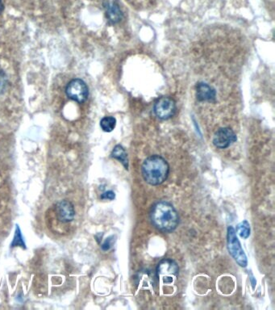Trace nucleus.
Listing matches in <instances>:
<instances>
[{
  "label": "nucleus",
  "mask_w": 275,
  "mask_h": 310,
  "mask_svg": "<svg viewBox=\"0 0 275 310\" xmlns=\"http://www.w3.org/2000/svg\"><path fill=\"white\" fill-rule=\"evenodd\" d=\"M150 219L158 230L165 233L174 231L179 223L178 212L167 201H160L152 206Z\"/></svg>",
  "instance_id": "f257e3e1"
},
{
  "label": "nucleus",
  "mask_w": 275,
  "mask_h": 310,
  "mask_svg": "<svg viewBox=\"0 0 275 310\" xmlns=\"http://www.w3.org/2000/svg\"><path fill=\"white\" fill-rule=\"evenodd\" d=\"M144 180L148 184L157 186L164 183L170 172V166L166 159L159 155L147 158L141 167Z\"/></svg>",
  "instance_id": "f03ea898"
},
{
  "label": "nucleus",
  "mask_w": 275,
  "mask_h": 310,
  "mask_svg": "<svg viewBox=\"0 0 275 310\" xmlns=\"http://www.w3.org/2000/svg\"><path fill=\"white\" fill-rule=\"evenodd\" d=\"M227 238H228L227 240H228V249L229 254L240 267H247L248 264L247 257L241 248L238 238L236 237V230L232 226L228 228Z\"/></svg>",
  "instance_id": "7ed1b4c3"
},
{
  "label": "nucleus",
  "mask_w": 275,
  "mask_h": 310,
  "mask_svg": "<svg viewBox=\"0 0 275 310\" xmlns=\"http://www.w3.org/2000/svg\"><path fill=\"white\" fill-rule=\"evenodd\" d=\"M178 264L170 259H165L158 263L157 275L158 280L165 284H172L177 279L178 275Z\"/></svg>",
  "instance_id": "20e7f679"
},
{
  "label": "nucleus",
  "mask_w": 275,
  "mask_h": 310,
  "mask_svg": "<svg viewBox=\"0 0 275 310\" xmlns=\"http://www.w3.org/2000/svg\"><path fill=\"white\" fill-rule=\"evenodd\" d=\"M67 97L79 104H82L87 100L89 89L87 85L80 79H73L67 84L66 88Z\"/></svg>",
  "instance_id": "39448f33"
},
{
  "label": "nucleus",
  "mask_w": 275,
  "mask_h": 310,
  "mask_svg": "<svg viewBox=\"0 0 275 310\" xmlns=\"http://www.w3.org/2000/svg\"><path fill=\"white\" fill-rule=\"evenodd\" d=\"M177 110L176 103L169 97H162L158 99L154 106V112L160 120H168L174 116Z\"/></svg>",
  "instance_id": "423d86ee"
},
{
  "label": "nucleus",
  "mask_w": 275,
  "mask_h": 310,
  "mask_svg": "<svg viewBox=\"0 0 275 310\" xmlns=\"http://www.w3.org/2000/svg\"><path fill=\"white\" fill-rule=\"evenodd\" d=\"M237 138L234 131L230 128L224 127L219 129L213 137L212 142L219 149H226L236 142Z\"/></svg>",
  "instance_id": "0eeeda50"
},
{
  "label": "nucleus",
  "mask_w": 275,
  "mask_h": 310,
  "mask_svg": "<svg viewBox=\"0 0 275 310\" xmlns=\"http://www.w3.org/2000/svg\"><path fill=\"white\" fill-rule=\"evenodd\" d=\"M55 213L59 222L69 223L74 220L75 210L72 203L68 200H62L55 205Z\"/></svg>",
  "instance_id": "6e6552de"
},
{
  "label": "nucleus",
  "mask_w": 275,
  "mask_h": 310,
  "mask_svg": "<svg viewBox=\"0 0 275 310\" xmlns=\"http://www.w3.org/2000/svg\"><path fill=\"white\" fill-rule=\"evenodd\" d=\"M217 92L212 86L205 83H199L196 86V97L199 101L211 102L216 100Z\"/></svg>",
  "instance_id": "1a4fd4ad"
},
{
  "label": "nucleus",
  "mask_w": 275,
  "mask_h": 310,
  "mask_svg": "<svg viewBox=\"0 0 275 310\" xmlns=\"http://www.w3.org/2000/svg\"><path fill=\"white\" fill-rule=\"evenodd\" d=\"M107 16L111 23L116 24L120 21L123 17V14L118 5L115 4H110L107 6Z\"/></svg>",
  "instance_id": "9d476101"
},
{
  "label": "nucleus",
  "mask_w": 275,
  "mask_h": 310,
  "mask_svg": "<svg viewBox=\"0 0 275 310\" xmlns=\"http://www.w3.org/2000/svg\"><path fill=\"white\" fill-rule=\"evenodd\" d=\"M111 157L117 159L118 161L120 162V163L123 164L124 167H125V169H129V159H128V154L122 145H115L113 150L111 152Z\"/></svg>",
  "instance_id": "9b49d317"
},
{
  "label": "nucleus",
  "mask_w": 275,
  "mask_h": 310,
  "mask_svg": "<svg viewBox=\"0 0 275 310\" xmlns=\"http://www.w3.org/2000/svg\"><path fill=\"white\" fill-rule=\"evenodd\" d=\"M139 284L141 285L142 289H148L149 287H154L155 284V275H152L150 271H144L143 272L139 273Z\"/></svg>",
  "instance_id": "f8f14e48"
},
{
  "label": "nucleus",
  "mask_w": 275,
  "mask_h": 310,
  "mask_svg": "<svg viewBox=\"0 0 275 310\" xmlns=\"http://www.w3.org/2000/svg\"><path fill=\"white\" fill-rule=\"evenodd\" d=\"M115 126H116V120L113 116H105L100 121V127L107 133L113 131Z\"/></svg>",
  "instance_id": "ddd939ff"
},
{
  "label": "nucleus",
  "mask_w": 275,
  "mask_h": 310,
  "mask_svg": "<svg viewBox=\"0 0 275 310\" xmlns=\"http://www.w3.org/2000/svg\"><path fill=\"white\" fill-rule=\"evenodd\" d=\"M236 233L239 234L240 238H244V239L248 238L250 235V223L247 221H243L239 223L236 226Z\"/></svg>",
  "instance_id": "4468645a"
},
{
  "label": "nucleus",
  "mask_w": 275,
  "mask_h": 310,
  "mask_svg": "<svg viewBox=\"0 0 275 310\" xmlns=\"http://www.w3.org/2000/svg\"><path fill=\"white\" fill-rule=\"evenodd\" d=\"M16 246H21L24 249H26L25 242H24L23 237H22L21 230L18 226H16L15 237H14L13 241L11 244V247H16Z\"/></svg>",
  "instance_id": "2eb2a0df"
},
{
  "label": "nucleus",
  "mask_w": 275,
  "mask_h": 310,
  "mask_svg": "<svg viewBox=\"0 0 275 310\" xmlns=\"http://www.w3.org/2000/svg\"><path fill=\"white\" fill-rule=\"evenodd\" d=\"M113 237H110V238H107L106 241H104V244L102 245V250L104 251V252H107L110 248L112 246V244H113Z\"/></svg>",
  "instance_id": "dca6fc26"
},
{
  "label": "nucleus",
  "mask_w": 275,
  "mask_h": 310,
  "mask_svg": "<svg viewBox=\"0 0 275 310\" xmlns=\"http://www.w3.org/2000/svg\"><path fill=\"white\" fill-rule=\"evenodd\" d=\"M115 197V193L112 191H108L101 195L102 200H114Z\"/></svg>",
  "instance_id": "f3484780"
},
{
  "label": "nucleus",
  "mask_w": 275,
  "mask_h": 310,
  "mask_svg": "<svg viewBox=\"0 0 275 310\" xmlns=\"http://www.w3.org/2000/svg\"><path fill=\"white\" fill-rule=\"evenodd\" d=\"M4 4H3L2 0H0V14H1V13H2L3 11H4Z\"/></svg>",
  "instance_id": "a211bd4d"
}]
</instances>
